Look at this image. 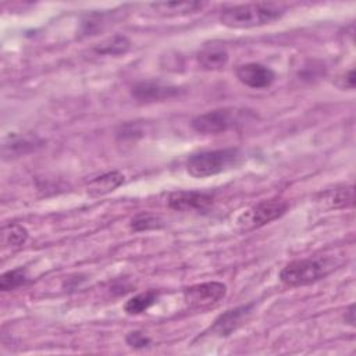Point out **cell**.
<instances>
[{"label": "cell", "mask_w": 356, "mask_h": 356, "mask_svg": "<svg viewBox=\"0 0 356 356\" xmlns=\"http://www.w3.org/2000/svg\"><path fill=\"white\" fill-rule=\"evenodd\" d=\"M285 10L275 3H249L225 8L220 22L227 28L246 29L271 24L284 15Z\"/></svg>", "instance_id": "6da1fadb"}, {"label": "cell", "mask_w": 356, "mask_h": 356, "mask_svg": "<svg viewBox=\"0 0 356 356\" xmlns=\"http://www.w3.org/2000/svg\"><path fill=\"white\" fill-rule=\"evenodd\" d=\"M338 266L339 261L328 256L293 260L280 271V280L288 286L309 285L327 277Z\"/></svg>", "instance_id": "7a4b0ae2"}, {"label": "cell", "mask_w": 356, "mask_h": 356, "mask_svg": "<svg viewBox=\"0 0 356 356\" xmlns=\"http://www.w3.org/2000/svg\"><path fill=\"white\" fill-rule=\"evenodd\" d=\"M243 154L236 147L206 150L191 156L186 161V171L195 178H206L238 167Z\"/></svg>", "instance_id": "3957f363"}, {"label": "cell", "mask_w": 356, "mask_h": 356, "mask_svg": "<svg viewBox=\"0 0 356 356\" xmlns=\"http://www.w3.org/2000/svg\"><path fill=\"white\" fill-rule=\"evenodd\" d=\"M254 117L253 113L245 108L236 107H224L207 111L204 114H199L192 120V128L197 134L214 135L225 132L231 128L245 124L248 118Z\"/></svg>", "instance_id": "277c9868"}, {"label": "cell", "mask_w": 356, "mask_h": 356, "mask_svg": "<svg viewBox=\"0 0 356 356\" xmlns=\"http://www.w3.org/2000/svg\"><path fill=\"white\" fill-rule=\"evenodd\" d=\"M286 209V202L281 199L263 200L256 206L250 207L249 210H246L245 213H242L236 220V225L241 231H253L280 218L281 216L285 214Z\"/></svg>", "instance_id": "5b68a950"}, {"label": "cell", "mask_w": 356, "mask_h": 356, "mask_svg": "<svg viewBox=\"0 0 356 356\" xmlns=\"http://www.w3.org/2000/svg\"><path fill=\"white\" fill-rule=\"evenodd\" d=\"M227 295V285L220 281L195 284L184 289V300L192 309H207L214 306Z\"/></svg>", "instance_id": "8992f818"}, {"label": "cell", "mask_w": 356, "mask_h": 356, "mask_svg": "<svg viewBox=\"0 0 356 356\" xmlns=\"http://www.w3.org/2000/svg\"><path fill=\"white\" fill-rule=\"evenodd\" d=\"M235 74L241 83L252 89H266L275 81V72L260 63L242 64L236 68Z\"/></svg>", "instance_id": "52a82bcc"}, {"label": "cell", "mask_w": 356, "mask_h": 356, "mask_svg": "<svg viewBox=\"0 0 356 356\" xmlns=\"http://www.w3.org/2000/svg\"><path fill=\"white\" fill-rule=\"evenodd\" d=\"M132 96L139 102H157L175 97L179 95V88L164 83L161 81H140L132 86Z\"/></svg>", "instance_id": "ba28073f"}, {"label": "cell", "mask_w": 356, "mask_h": 356, "mask_svg": "<svg viewBox=\"0 0 356 356\" xmlns=\"http://www.w3.org/2000/svg\"><path fill=\"white\" fill-rule=\"evenodd\" d=\"M253 306L254 303H246L220 314L210 327V332L220 338L231 335L238 327L242 325V323H245L248 316L252 313Z\"/></svg>", "instance_id": "9c48e42d"}, {"label": "cell", "mask_w": 356, "mask_h": 356, "mask_svg": "<svg viewBox=\"0 0 356 356\" xmlns=\"http://www.w3.org/2000/svg\"><path fill=\"white\" fill-rule=\"evenodd\" d=\"M213 195L202 191H175L168 196V206L178 211L203 210L213 203Z\"/></svg>", "instance_id": "30bf717a"}, {"label": "cell", "mask_w": 356, "mask_h": 356, "mask_svg": "<svg viewBox=\"0 0 356 356\" xmlns=\"http://www.w3.org/2000/svg\"><path fill=\"white\" fill-rule=\"evenodd\" d=\"M317 204L324 210H337L353 204V186L338 185L320 192L316 197Z\"/></svg>", "instance_id": "8fae6325"}, {"label": "cell", "mask_w": 356, "mask_h": 356, "mask_svg": "<svg viewBox=\"0 0 356 356\" xmlns=\"http://www.w3.org/2000/svg\"><path fill=\"white\" fill-rule=\"evenodd\" d=\"M42 140L36 136H28V135H18L11 134L4 142H3V156L4 157H18L22 154H26L29 152L36 150L42 146Z\"/></svg>", "instance_id": "7c38bea8"}, {"label": "cell", "mask_w": 356, "mask_h": 356, "mask_svg": "<svg viewBox=\"0 0 356 356\" xmlns=\"http://www.w3.org/2000/svg\"><path fill=\"white\" fill-rule=\"evenodd\" d=\"M122 184H124V175L120 171H110L92 178L88 182L86 189H88V193L92 196H102L115 191Z\"/></svg>", "instance_id": "4fadbf2b"}, {"label": "cell", "mask_w": 356, "mask_h": 356, "mask_svg": "<svg viewBox=\"0 0 356 356\" xmlns=\"http://www.w3.org/2000/svg\"><path fill=\"white\" fill-rule=\"evenodd\" d=\"M197 61L204 70H220L228 63V51L220 44H210L199 51Z\"/></svg>", "instance_id": "5bb4252c"}, {"label": "cell", "mask_w": 356, "mask_h": 356, "mask_svg": "<svg viewBox=\"0 0 356 356\" xmlns=\"http://www.w3.org/2000/svg\"><path fill=\"white\" fill-rule=\"evenodd\" d=\"M203 6L204 3L200 1H159L150 4L161 15H185L200 10Z\"/></svg>", "instance_id": "9a60e30c"}, {"label": "cell", "mask_w": 356, "mask_h": 356, "mask_svg": "<svg viewBox=\"0 0 356 356\" xmlns=\"http://www.w3.org/2000/svg\"><path fill=\"white\" fill-rule=\"evenodd\" d=\"M159 292L154 289H149L146 292L138 293L135 296H132L129 300H127L124 310L128 314H140L143 312H146L149 307H152L157 299H159Z\"/></svg>", "instance_id": "2e32d148"}, {"label": "cell", "mask_w": 356, "mask_h": 356, "mask_svg": "<svg viewBox=\"0 0 356 356\" xmlns=\"http://www.w3.org/2000/svg\"><path fill=\"white\" fill-rule=\"evenodd\" d=\"M28 239V231L19 224H8L1 229L3 248H18Z\"/></svg>", "instance_id": "e0dca14e"}, {"label": "cell", "mask_w": 356, "mask_h": 356, "mask_svg": "<svg viewBox=\"0 0 356 356\" xmlns=\"http://www.w3.org/2000/svg\"><path fill=\"white\" fill-rule=\"evenodd\" d=\"M129 44H131L129 40L124 35H114L113 38L104 40L103 43H99V46L95 47V51L100 54L117 56V54L127 53V50L129 49Z\"/></svg>", "instance_id": "ac0fdd59"}, {"label": "cell", "mask_w": 356, "mask_h": 356, "mask_svg": "<svg viewBox=\"0 0 356 356\" xmlns=\"http://www.w3.org/2000/svg\"><path fill=\"white\" fill-rule=\"evenodd\" d=\"M28 282V277L22 268H15L6 271L0 275V289L11 291Z\"/></svg>", "instance_id": "d6986e66"}, {"label": "cell", "mask_w": 356, "mask_h": 356, "mask_svg": "<svg viewBox=\"0 0 356 356\" xmlns=\"http://www.w3.org/2000/svg\"><path fill=\"white\" fill-rule=\"evenodd\" d=\"M163 227V221L149 213H139L131 220V229L140 232V231H149V229H159Z\"/></svg>", "instance_id": "ffe728a7"}, {"label": "cell", "mask_w": 356, "mask_h": 356, "mask_svg": "<svg viewBox=\"0 0 356 356\" xmlns=\"http://www.w3.org/2000/svg\"><path fill=\"white\" fill-rule=\"evenodd\" d=\"M125 342H127L129 346L135 348V349H142V348L149 346L150 342H152V339H150L147 335H145L142 331H131V332L127 334Z\"/></svg>", "instance_id": "44dd1931"}, {"label": "cell", "mask_w": 356, "mask_h": 356, "mask_svg": "<svg viewBox=\"0 0 356 356\" xmlns=\"http://www.w3.org/2000/svg\"><path fill=\"white\" fill-rule=\"evenodd\" d=\"M345 88H349V89H353L355 88V71L353 70H349L346 76H345Z\"/></svg>", "instance_id": "7402d4cb"}, {"label": "cell", "mask_w": 356, "mask_h": 356, "mask_svg": "<svg viewBox=\"0 0 356 356\" xmlns=\"http://www.w3.org/2000/svg\"><path fill=\"white\" fill-rule=\"evenodd\" d=\"M345 321L350 325H355V305H350L349 309L345 312Z\"/></svg>", "instance_id": "603a6c76"}]
</instances>
